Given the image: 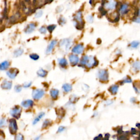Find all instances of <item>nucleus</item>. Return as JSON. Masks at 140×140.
<instances>
[{
  "instance_id": "obj_1",
  "label": "nucleus",
  "mask_w": 140,
  "mask_h": 140,
  "mask_svg": "<svg viewBox=\"0 0 140 140\" xmlns=\"http://www.w3.org/2000/svg\"><path fill=\"white\" fill-rule=\"evenodd\" d=\"M97 77L100 82H108V72L106 70H98L97 73Z\"/></svg>"
},
{
  "instance_id": "obj_2",
  "label": "nucleus",
  "mask_w": 140,
  "mask_h": 140,
  "mask_svg": "<svg viewBox=\"0 0 140 140\" xmlns=\"http://www.w3.org/2000/svg\"><path fill=\"white\" fill-rule=\"evenodd\" d=\"M72 45V39L70 38L63 39L59 43V46L64 48L66 51H69Z\"/></svg>"
},
{
  "instance_id": "obj_3",
  "label": "nucleus",
  "mask_w": 140,
  "mask_h": 140,
  "mask_svg": "<svg viewBox=\"0 0 140 140\" xmlns=\"http://www.w3.org/2000/svg\"><path fill=\"white\" fill-rule=\"evenodd\" d=\"M9 132L12 135H14L17 133L18 129V125L16 120L14 118L13 119H11L9 121Z\"/></svg>"
},
{
  "instance_id": "obj_4",
  "label": "nucleus",
  "mask_w": 140,
  "mask_h": 140,
  "mask_svg": "<svg viewBox=\"0 0 140 140\" xmlns=\"http://www.w3.org/2000/svg\"><path fill=\"white\" fill-rule=\"evenodd\" d=\"M45 94L44 90L41 89H36L33 90L32 93V97L36 100H39L42 98Z\"/></svg>"
},
{
  "instance_id": "obj_5",
  "label": "nucleus",
  "mask_w": 140,
  "mask_h": 140,
  "mask_svg": "<svg viewBox=\"0 0 140 140\" xmlns=\"http://www.w3.org/2000/svg\"><path fill=\"white\" fill-rule=\"evenodd\" d=\"M105 9L112 10L117 8V2L114 0H107L104 4Z\"/></svg>"
},
{
  "instance_id": "obj_6",
  "label": "nucleus",
  "mask_w": 140,
  "mask_h": 140,
  "mask_svg": "<svg viewBox=\"0 0 140 140\" xmlns=\"http://www.w3.org/2000/svg\"><path fill=\"white\" fill-rule=\"evenodd\" d=\"M22 109L19 106H15L10 109V114L13 118L15 119H19L20 118Z\"/></svg>"
},
{
  "instance_id": "obj_7",
  "label": "nucleus",
  "mask_w": 140,
  "mask_h": 140,
  "mask_svg": "<svg viewBox=\"0 0 140 140\" xmlns=\"http://www.w3.org/2000/svg\"><path fill=\"white\" fill-rule=\"evenodd\" d=\"M72 53L76 55L82 54L84 51V47L83 44H78L72 48L71 50Z\"/></svg>"
},
{
  "instance_id": "obj_8",
  "label": "nucleus",
  "mask_w": 140,
  "mask_h": 140,
  "mask_svg": "<svg viewBox=\"0 0 140 140\" xmlns=\"http://www.w3.org/2000/svg\"><path fill=\"white\" fill-rule=\"evenodd\" d=\"M69 60L70 64L73 66H74L78 64L80 61V59L79 58L78 55L71 54L69 56Z\"/></svg>"
},
{
  "instance_id": "obj_9",
  "label": "nucleus",
  "mask_w": 140,
  "mask_h": 140,
  "mask_svg": "<svg viewBox=\"0 0 140 140\" xmlns=\"http://www.w3.org/2000/svg\"><path fill=\"white\" fill-rule=\"evenodd\" d=\"M129 10H130V9H129V6L128 4L124 3L121 4V6H120V8L119 9L120 15H126L127 14H128Z\"/></svg>"
},
{
  "instance_id": "obj_10",
  "label": "nucleus",
  "mask_w": 140,
  "mask_h": 140,
  "mask_svg": "<svg viewBox=\"0 0 140 140\" xmlns=\"http://www.w3.org/2000/svg\"><path fill=\"white\" fill-rule=\"evenodd\" d=\"M19 73V70H18L16 68H12V69H10L9 70H8L7 72V75L10 79H13L15 78L18 74Z\"/></svg>"
},
{
  "instance_id": "obj_11",
  "label": "nucleus",
  "mask_w": 140,
  "mask_h": 140,
  "mask_svg": "<svg viewBox=\"0 0 140 140\" xmlns=\"http://www.w3.org/2000/svg\"><path fill=\"white\" fill-rule=\"evenodd\" d=\"M98 64L97 61L96 60L94 56H89V60L88 61V62L85 66L88 69H91L94 66H96Z\"/></svg>"
},
{
  "instance_id": "obj_12",
  "label": "nucleus",
  "mask_w": 140,
  "mask_h": 140,
  "mask_svg": "<svg viewBox=\"0 0 140 140\" xmlns=\"http://www.w3.org/2000/svg\"><path fill=\"white\" fill-rule=\"evenodd\" d=\"M57 43H58V41L55 39H54V40H52L51 42H50V43L49 44V45H48L47 49H46V54H49L51 53L52 52V50L54 49V47H55L56 45L57 44Z\"/></svg>"
},
{
  "instance_id": "obj_13",
  "label": "nucleus",
  "mask_w": 140,
  "mask_h": 140,
  "mask_svg": "<svg viewBox=\"0 0 140 140\" xmlns=\"http://www.w3.org/2000/svg\"><path fill=\"white\" fill-rule=\"evenodd\" d=\"M1 87L3 90H10L12 87V82L9 80H4L1 83Z\"/></svg>"
},
{
  "instance_id": "obj_14",
  "label": "nucleus",
  "mask_w": 140,
  "mask_h": 140,
  "mask_svg": "<svg viewBox=\"0 0 140 140\" xmlns=\"http://www.w3.org/2000/svg\"><path fill=\"white\" fill-rule=\"evenodd\" d=\"M34 104V101L32 100H24L23 101L21 102V106L24 107L25 108H31L33 107Z\"/></svg>"
},
{
  "instance_id": "obj_15",
  "label": "nucleus",
  "mask_w": 140,
  "mask_h": 140,
  "mask_svg": "<svg viewBox=\"0 0 140 140\" xmlns=\"http://www.w3.org/2000/svg\"><path fill=\"white\" fill-rule=\"evenodd\" d=\"M50 95L53 100H56L59 95V90L56 89H52L50 91Z\"/></svg>"
},
{
  "instance_id": "obj_16",
  "label": "nucleus",
  "mask_w": 140,
  "mask_h": 140,
  "mask_svg": "<svg viewBox=\"0 0 140 140\" xmlns=\"http://www.w3.org/2000/svg\"><path fill=\"white\" fill-rule=\"evenodd\" d=\"M62 89L63 91L65 93H70V91H72V86L71 84H69V83H65L62 85Z\"/></svg>"
},
{
  "instance_id": "obj_17",
  "label": "nucleus",
  "mask_w": 140,
  "mask_h": 140,
  "mask_svg": "<svg viewBox=\"0 0 140 140\" xmlns=\"http://www.w3.org/2000/svg\"><path fill=\"white\" fill-rule=\"evenodd\" d=\"M58 63L61 68L65 69L68 66V61L65 58H60L58 59Z\"/></svg>"
},
{
  "instance_id": "obj_18",
  "label": "nucleus",
  "mask_w": 140,
  "mask_h": 140,
  "mask_svg": "<svg viewBox=\"0 0 140 140\" xmlns=\"http://www.w3.org/2000/svg\"><path fill=\"white\" fill-rule=\"evenodd\" d=\"M10 66V62L6 60L0 63V70L1 71H5L7 70Z\"/></svg>"
},
{
  "instance_id": "obj_19",
  "label": "nucleus",
  "mask_w": 140,
  "mask_h": 140,
  "mask_svg": "<svg viewBox=\"0 0 140 140\" xmlns=\"http://www.w3.org/2000/svg\"><path fill=\"white\" fill-rule=\"evenodd\" d=\"M35 28H36V25L34 23L29 24L26 26V29L25 30V32L26 34H30V33L34 31Z\"/></svg>"
},
{
  "instance_id": "obj_20",
  "label": "nucleus",
  "mask_w": 140,
  "mask_h": 140,
  "mask_svg": "<svg viewBox=\"0 0 140 140\" xmlns=\"http://www.w3.org/2000/svg\"><path fill=\"white\" fill-rule=\"evenodd\" d=\"M37 74L38 77L42 78H44L48 74V72L43 69H40L37 72Z\"/></svg>"
},
{
  "instance_id": "obj_21",
  "label": "nucleus",
  "mask_w": 140,
  "mask_h": 140,
  "mask_svg": "<svg viewBox=\"0 0 140 140\" xmlns=\"http://www.w3.org/2000/svg\"><path fill=\"white\" fill-rule=\"evenodd\" d=\"M119 90V86L118 85H113L109 88V91L112 95H115Z\"/></svg>"
},
{
  "instance_id": "obj_22",
  "label": "nucleus",
  "mask_w": 140,
  "mask_h": 140,
  "mask_svg": "<svg viewBox=\"0 0 140 140\" xmlns=\"http://www.w3.org/2000/svg\"><path fill=\"white\" fill-rule=\"evenodd\" d=\"M132 67L133 71L137 72L140 70V61L137 60L134 61L132 64Z\"/></svg>"
},
{
  "instance_id": "obj_23",
  "label": "nucleus",
  "mask_w": 140,
  "mask_h": 140,
  "mask_svg": "<svg viewBox=\"0 0 140 140\" xmlns=\"http://www.w3.org/2000/svg\"><path fill=\"white\" fill-rule=\"evenodd\" d=\"M140 45V41H133L129 44V47L131 49H137V48L139 47Z\"/></svg>"
},
{
  "instance_id": "obj_24",
  "label": "nucleus",
  "mask_w": 140,
  "mask_h": 140,
  "mask_svg": "<svg viewBox=\"0 0 140 140\" xmlns=\"http://www.w3.org/2000/svg\"><path fill=\"white\" fill-rule=\"evenodd\" d=\"M24 52V50L23 49H18L17 50H15V51L13 52V56H14L15 58H17V57H19L20 56H21L22 54H23Z\"/></svg>"
},
{
  "instance_id": "obj_25",
  "label": "nucleus",
  "mask_w": 140,
  "mask_h": 140,
  "mask_svg": "<svg viewBox=\"0 0 140 140\" xmlns=\"http://www.w3.org/2000/svg\"><path fill=\"white\" fill-rule=\"evenodd\" d=\"M7 125V121L5 118H2L0 119V128L5 127Z\"/></svg>"
},
{
  "instance_id": "obj_26",
  "label": "nucleus",
  "mask_w": 140,
  "mask_h": 140,
  "mask_svg": "<svg viewBox=\"0 0 140 140\" xmlns=\"http://www.w3.org/2000/svg\"><path fill=\"white\" fill-rule=\"evenodd\" d=\"M50 123H51V122H50V120H48V119L45 120L42 125V128L43 129L47 128V127L50 124Z\"/></svg>"
},
{
  "instance_id": "obj_27",
  "label": "nucleus",
  "mask_w": 140,
  "mask_h": 140,
  "mask_svg": "<svg viewBox=\"0 0 140 140\" xmlns=\"http://www.w3.org/2000/svg\"><path fill=\"white\" fill-rule=\"evenodd\" d=\"M30 58L33 60H38L39 58V56L37 54H31L30 55Z\"/></svg>"
},
{
  "instance_id": "obj_28",
  "label": "nucleus",
  "mask_w": 140,
  "mask_h": 140,
  "mask_svg": "<svg viewBox=\"0 0 140 140\" xmlns=\"http://www.w3.org/2000/svg\"><path fill=\"white\" fill-rule=\"evenodd\" d=\"M24 140V137L23 135L21 134V133H17V134L15 135L14 140Z\"/></svg>"
},
{
  "instance_id": "obj_29",
  "label": "nucleus",
  "mask_w": 140,
  "mask_h": 140,
  "mask_svg": "<svg viewBox=\"0 0 140 140\" xmlns=\"http://www.w3.org/2000/svg\"><path fill=\"white\" fill-rule=\"evenodd\" d=\"M14 90L17 93H20L22 90V86L20 85H16L14 87Z\"/></svg>"
},
{
  "instance_id": "obj_30",
  "label": "nucleus",
  "mask_w": 140,
  "mask_h": 140,
  "mask_svg": "<svg viewBox=\"0 0 140 140\" xmlns=\"http://www.w3.org/2000/svg\"><path fill=\"white\" fill-rule=\"evenodd\" d=\"M131 82H132V79L130 77H126L122 81V84H124V83H130Z\"/></svg>"
},
{
  "instance_id": "obj_31",
  "label": "nucleus",
  "mask_w": 140,
  "mask_h": 140,
  "mask_svg": "<svg viewBox=\"0 0 140 140\" xmlns=\"http://www.w3.org/2000/svg\"><path fill=\"white\" fill-rule=\"evenodd\" d=\"M87 20L89 23H92L94 21V18L92 15H89L87 17Z\"/></svg>"
},
{
  "instance_id": "obj_32",
  "label": "nucleus",
  "mask_w": 140,
  "mask_h": 140,
  "mask_svg": "<svg viewBox=\"0 0 140 140\" xmlns=\"http://www.w3.org/2000/svg\"><path fill=\"white\" fill-rule=\"evenodd\" d=\"M55 28H56V25H52L48 26V27H47V29L50 32H52L54 30V29Z\"/></svg>"
},
{
  "instance_id": "obj_33",
  "label": "nucleus",
  "mask_w": 140,
  "mask_h": 140,
  "mask_svg": "<svg viewBox=\"0 0 140 140\" xmlns=\"http://www.w3.org/2000/svg\"><path fill=\"white\" fill-rule=\"evenodd\" d=\"M41 119L40 118H39L38 115L37 116V117L35 118L34 119V120H33V122H32V124L33 125H36V124H37V123H38V122L40 121V120H41Z\"/></svg>"
},
{
  "instance_id": "obj_34",
  "label": "nucleus",
  "mask_w": 140,
  "mask_h": 140,
  "mask_svg": "<svg viewBox=\"0 0 140 140\" xmlns=\"http://www.w3.org/2000/svg\"><path fill=\"white\" fill-rule=\"evenodd\" d=\"M32 82H25L24 84H23V87L24 88H28L30 87L32 85Z\"/></svg>"
},
{
  "instance_id": "obj_35",
  "label": "nucleus",
  "mask_w": 140,
  "mask_h": 140,
  "mask_svg": "<svg viewBox=\"0 0 140 140\" xmlns=\"http://www.w3.org/2000/svg\"><path fill=\"white\" fill-rule=\"evenodd\" d=\"M65 130V128L63 126H60L59 127V128L58 129V131H57V132L58 133H61L63 131H64Z\"/></svg>"
},
{
  "instance_id": "obj_36",
  "label": "nucleus",
  "mask_w": 140,
  "mask_h": 140,
  "mask_svg": "<svg viewBox=\"0 0 140 140\" xmlns=\"http://www.w3.org/2000/svg\"><path fill=\"white\" fill-rule=\"evenodd\" d=\"M39 32H40L42 34H45L47 33V30L46 29V28L44 27H42L40 28V29L39 30Z\"/></svg>"
},
{
  "instance_id": "obj_37",
  "label": "nucleus",
  "mask_w": 140,
  "mask_h": 140,
  "mask_svg": "<svg viewBox=\"0 0 140 140\" xmlns=\"http://www.w3.org/2000/svg\"><path fill=\"white\" fill-rule=\"evenodd\" d=\"M43 12L42 10H39L38 12H37L36 14H35V17H36L37 18H40L42 15Z\"/></svg>"
},
{
  "instance_id": "obj_38",
  "label": "nucleus",
  "mask_w": 140,
  "mask_h": 140,
  "mask_svg": "<svg viewBox=\"0 0 140 140\" xmlns=\"http://www.w3.org/2000/svg\"><path fill=\"white\" fill-rule=\"evenodd\" d=\"M133 21L135 23L140 24V16H137L133 20Z\"/></svg>"
},
{
  "instance_id": "obj_39",
  "label": "nucleus",
  "mask_w": 140,
  "mask_h": 140,
  "mask_svg": "<svg viewBox=\"0 0 140 140\" xmlns=\"http://www.w3.org/2000/svg\"><path fill=\"white\" fill-rule=\"evenodd\" d=\"M59 23H60L61 25H63V24H65L66 23V20L65 18H61Z\"/></svg>"
},
{
  "instance_id": "obj_40",
  "label": "nucleus",
  "mask_w": 140,
  "mask_h": 140,
  "mask_svg": "<svg viewBox=\"0 0 140 140\" xmlns=\"http://www.w3.org/2000/svg\"><path fill=\"white\" fill-rule=\"evenodd\" d=\"M106 104V105H107V106H108V105H110L111 104H112V101L111 100H108V101H106V102L105 103Z\"/></svg>"
},
{
  "instance_id": "obj_41",
  "label": "nucleus",
  "mask_w": 140,
  "mask_h": 140,
  "mask_svg": "<svg viewBox=\"0 0 140 140\" xmlns=\"http://www.w3.org/2000/svg\"><path fill=\"white\" fill-rule=\"evenodd\" d=\"M137 16H140V8L137 10Z\"/></svg>"
},
{
  "instance_id": "obj_42",
  "label": "nucleus",
  "mask_w": 140,
  "mask_h": 140,
  "mask_svg": "<svg viewBox=\"0 0 140 140\" xmlns=\"http://www.w3.org/2000/svg\"><path fill=\"white\" fill-rule=\"evenodd\" d=\"M40 139H41V136H38L35 137L34 140H39Z\"/></svg>"
}]
</instances>
